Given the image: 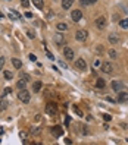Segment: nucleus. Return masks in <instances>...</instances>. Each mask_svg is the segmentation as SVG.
<instances>
[{
  "label": "nucleus",
  "instance_id": "24",
  "mask_svg": "<svg viewBox=\"0 0 128 145\" xmlns=\"http://www.w3.org/2000/svg\"><path fill=\"white\" fill-rule=\"evenodd\" d=\"M55 41H56L57 44H60V43H62V41H63V38H62V35H56V37H55Z\"/></svg>",
  "mask_w": 128,
  "mask_h": 145
},
{
  "label": "nucleus",
  "instance_id": "36",
  "mask_svg": "<svg viewBox=\"0 0 128 145\" xmlns=\"http://www.w3.org/2000/svg\"><path fill=\"white\" fill-rule=\"evenodd\" d=\"M19 136L22 138V139H25V138H26V132H21V134H19Z\"/></svg>",
  "mask_w": 128,
  "mask_h": 145
},
{
  "label": "nucleus",
  "instance_id": "22",
  "mask_svg": "<svg viewBox=\"0 0 128 145\" xmlns=\"http://www.w3.org/2000/svg\"><path fill=\"white\" fill-rule=\"evenodd\" d=\"M119 26H121V28H124V30H125V28H128V19H122V21L119 22Z\"/></svg>",
  "mask_w": 128,
  "mask_h": 145
},
{
  "label": "nucleus",
  "instance_id": "13",
  "mask_svg": "<svg viewBox=\"0 0 128 145\" xmlns=\"http://www.w3.org/2000/svg\"><path fill=\"white\" fill-rule=\"evenodd\" d=\"M74 0H62V8L63 9H71Z\"/></svg>",
  "mask_w": 128,
  "mask_h": 145
},
{
  "label": "nucleus",
  "instance_id": "4",
  "mask_svg": "<svg viewBox=\"0 0 128 145\" xmlns=\"http://www.w3.org/2000/svg\"><path fill=\"white\" fill-rule=\"evenodd\" d=\"M75 38H77V41H79V43L86 41V40H87V31H86V30H79V31H77Z\"/></svg>",
  "mask_w": 128,
  "mask_h": 145
},
{
  "label": "nucleus",
  "instance_id": "19",
  "mask_svg": "<svg viewBox=\"0 0 128 145\" xmlns=\"http://www.w3.org/2000/svg\"><path fill=\"white\" fill-rule=\"evenodd\" d=\"M56 28H57V31H65V30H68V25L66 24H57Z\"/></svg>",
  "mask_w": 128,
  "mask_h": 145
},
{
  "label": "nucleus",
  "instance_id": "8",
  "mask_svg": "<svg viewBox=\"0 0 128 145\" xmlns=\"http://www.w3.org/2000/svg\"><path fill=\"white\" fill-rule=\"evenodd\" d=\"M75 67L78 69V71H86V69H87V62H86V60H83V59H78L75 62Z\"/></svg>",
  "mask_w": 128,
  "mask_h": 145
},
{
  "label": "nucleus",
  "instance_id": "2",
  "mask_svg": "<svg viewBox=\"0 0 128 145\" xmlns=\"http://www.w3.org/2000/svg\"><path fill=\"white\" fill-rule=\"evenodd\" d=\"M46 113L49 116H56L57 113V106L55 103H49V104L46 106Z\"/></svg>",
  "mask_w": 128,
  "mask_h": 145
},
{
  "label": "nucleus",
  "instance_id": "3",
  "mask_svg": "<svg viewBox=\"0 0 128 145\" xmlns=\"http://www.w3.org/2000/svg\"><path fill=\"white\" fill-rule=\"evenodd\" d=\"M94 24H96V26H97L99 30H105L106 28V18L105 16H100V18H97L96 21H94Z\"/></svg>",
  "mask_w": 128,
  "mask_h": 145
},
{
  "label": "nucleus",
  "instance_id": "10",
  "mask_svg": "<svg viewBox=\"0 0 128 145\" xmlns=\"http://www.w3.org/2000/svg\"><path fill=\"white\" fill-rule=\"evenodd\" d=\"M52 134H53V136L59 138V136H62V135H63V129H62L60 126H53L52 127Z\"/></svg>",
  "mask_w": 128,
  "mask_h": 145
},
{
  "label": "nucleus",
  "instance_id": "18",
  "mask_svg": "<svg viewBox=\"0 0 128 145\" xmlns=\"http://www.w3.org/2000/svg\"><path fill=\"white\" fill-rule=\"evenodd\" d=\"M16 85H18L19 89H24V88H25V85H26V81H24V79L21 78V81H18V84H16Z\"/></svg>",
  "mask_w": 128,
  "mask_h": 145
},
{
  "label": "nucleus",
  "instance_id": "27",
  "mask_svg": "<svg viewBox=\"0 0 128 145\" xmlns=\"http://www.w3.org/2000/svg\"><path fill=\"white\" fill-rule=\"evenodd\" d=\"M46 54H47V57H49L50 60H55V57H53V54L49 51V50H47V48H46Z\"/></svg>",
  "mask_w": 128,
  "mask_h": 145
},
{
  "label": "nucleus",
  "instance_id": "7",
  "mask_svg": "<svg viewBox=\"0 0 128 145\" xmlns=\"http://www.w3.org/2000/svg\"><path fill=\"white\" fill-rule=\"evenodd\" d=\"M116 101H118V103H127V101H128V92H127V91L122 89V91L118 94V100Z\"/></svg>",
  "mask_w": 128,
  "mask_h": 145
},
{
  "label": "nucleus",
  "instance_id": "16",
  "mask_svg": "<svg viewBox=\"0 0 128 145\" xmlns=\"http://www.w3.org/2000/svg\"><path fill=\"white\" fill-rule=\"evenodd\" d=\"M9 18H10L12 21H15V19H21V15H19L16 10H10V13H9Z\"/></svg>",
  "mask_w": 128,
  "mask_h": 145
},
{
  "label": "nucleus",
  "instance_id": "23",
  "mask_svg": "<svg viewBox=\"0 0 128 145\" xmlns=\"http://www.w3.org/2000/svg\"><path fill=\"white\" fill-rule=\"evenodd\" d=\"M40 88H41V84H40V82H35V84H34V85H33V89H34V91H35V92H38V91H40Z\"/></svg>",
  "mask_w": 128,
  "mask_h": 145
},
{
  "label": "nucleus",
  "instance_id": "32",
  "mask_svg": "<svg viewBox=\"0 0 128 145\" xmlns=\"http://www.w3.org/2000/svg\"><path fill=\"white\" fill-rule=\"evenodd\" d=\"M28 57H30V60H31V62H35V60H37V57H35L34 54H30Z\"/></svg>",
  "mask_w": 128,
  "mask_h": 145
},
{
  "label": "nucleus",
  "instance_id": "6",
  "mask_svg": "<svg viewBox=\"0 0 128 145\" xmlns=\"http://www.w3.org/2000/svg\"><path fill=\"white\" fill-rule=\"evenodd\" d=\"M113 65L112 63H109V62H106V63H103L102 65V71L105 72V73H113Z\"/></svg>",
  "mask_w": 128,
  "mask_h": 145
},
{
  "label": "nucleus",
  "instance_id": "20",
  "mask_svg": "<svg viewBox=\"0 0 128 145\" xmlns=\"http://www.w3.org/2000/svg\"><path fill=\"white\" fill-rule=\"evenodd\" d=\"M108 54L110 56V59H118V54H116V51H115L113 48H110L109 51H108Z\"/></svg>",
  "mask_w": 128,
  "mask_h": 145
},
{
  "label": "nucleus",
  "instance_id": "26",
  "mask_svg": "<svg viewBox=\"0 0 128 145\" xmlns=\"http://www.w3.org/2000/svg\"><path fill=\"white\" fill-rule=\"evenodd\" d=\"M21 4H22L24 8H28V6H30V2H28V0H21Z\"/></svg>",
  "mask_w": 128,
  "mask_h": 145
},
{
  "label": "nucleus",
  "instance_id": "17",
  "mask_svg": "<svg viewBox=\"0 0 128 145\" xmlns=\"http://www.w3.org/2000/svg\"><path fill=\"white\" fill-rule=\"evenodd\" d=\"M6 107H8V101L4 98H0V110H4Z\"/></svg>",
  "mask_w": 128,
  "mask_h": 145
},
{
  "label": "nucleus",
  "instance_id": "31",
  "mask_svg": "<svg viewBox=\"0 0 128 145\" xmlns=\"http://www.w3.org/2000/svg\"><path fill=\"white\" fill-rule=\"evenodd\" d=\"M10 92H12V88H9V86L4 88V95H8V94H10Z\"/></svg>",
  "mask_w": 128,
  "mask_h": 145
},
{
  "label": "nucleus",
  "instance_id": "28",
  "mask_svg": "<svg viewBox=\"0 0 128 145\" xmlns=\"http://www.w3.org/2000/svg\"><path fill=\"white\" fill-rule=\"evenodd\" d=\"M3 66H4V57H0V71L3 69Z\"/></svg>",
  "mask_w": 128,
  "mask_h": 145
},
{
  "label": "nucleus",
  "instance_id": "40",
  "mask_svg": "<svg viewBox=\"0 0 128 145\" xmlns=\"http://www.w3.org/2000/svg\"><path fill=\"white\" fill-rule=\"evenodd\" d=\"M25 16H26V18H33V13H31V12H26Z\"/></svg>",
  "mask_w": 128,
  "mask_h": 145
},
{
  "label": "nucleus",
  "instance_id": "35",
  "mask_svg": "<svg viewBox=\"0 0 128 145\" xmlns=\"http://www.w3.org/2000/svg\"><path fill=\"white\" fill-rule=\"evenodd\" d=\"M96 51H97V53H102V51H103V47H102V45H97V48H96Z\"/></svg>",
  "mask_w": 128,
  "mask_h": 145
},
{
  "label": "nucleus",
  "instance_id": "5",
  "mask_svg": "<svg viewBox=\"0 0 128 145\" xmlns=\"http://www.w3.org/2000/svg\"><path fill=\"white\" fill-rule=\"evenodd\" d=\"M71 18H72V21H74V22H78L79 19L83 18V10H79V9H75V10H72Z\"/></svg>",
  "mask_w": 128,
  "mask_h": 145
},
{
  "label": "nucleus",
  "instance_id": "14",
  "mask_svg": "<svg viewBox=\"0 0 128 145\" xmlns=\"http://www.w3.org/2000/svg\"><path fill=\"white\" fill-rule=\"evenodd\" d=\"M33 4H34L37 9H40V10L44 8V2H43V0H33Z\"/></svg>",
  "mask_w": 128,
  "mask_h": 145
},
{
  "label": "nucleus",
  "instance_id": "39",
  "mask_svg": "<svg viewBox=\"0 0 128 145\" xmlns=\"http://www.w3.org/2000/svg\"><path fill=\"white\" fill-rule=\"evenodd\" d=\"M87 3L88 4H93V3H96V2H97V0H86Z\"/></svg>",
  "mask_w": 128,
  "mask_h": 145
},
{
  "label": "nucleus",
  "instance_id": "42",
  "mask_svg": "<svg viewBox=\"0 0 128 145\" xmlns=\"http://www.w3.org/2000/svg\"><path fill=\"white\" fill-rule=\"evenodd\" d=\"M81 4H83V6H87V4H88V3H87L86 0H81Z\"/></svg>",
  "mask_w": 128,
  "mask_h": 145
},
{
  "label": "nucleus",
  "instance_id": "34",
  "mask_svg": "<svg viewBox=\"0 0 128 145\" xmlns=\"http://www.w3.org/2000/svg\"><path fill=\"white\" fill-rule=\"evenodd\" d=\"M106 100H108V101H110V103H116V100H113L112 97H109V95L106 97Z\"/></svg>",
  "mask_w": 128,
  "mask_h": 145
},
{
  "label": "nucleus",
  "instance_id": "41",
  "mask_svg": "<svg viewBox=\"0 0 128 145\" xmlns=\"http://www.w3.org/2000/svg\"><path fill=\"white\" fill-rule=\"evenodd\" d=\"M65 144H72V141H71V139H68V138H66V139H65Z\"/></svg>",
  "mask_w": 128,
  "mask_h": 145
},
{
  "label": "nucleus",
  "instance_id": "15",
  "mask_svg": "<svg viewBox=\"0 0 128 145\" xmlns=\"http://www.w3.org/2000/svg\"><path fill=\"white\" fill-rule=\"evenodd\" d=\"M12 65H13L15 69H21V67H22V62L19 59H12Z\"/></svg>",
  "mask_w": 128,
  "mask_h": 145
},
{
  "label": "nucleus",
  "instance_id": "37",
  "mask_svg": "<svg viewBox=\"0 0 128 145\" xmlns=\"http://www.w3.org/2000/svg\"><path fill=\"white\" fill-rule=\"evenodd\" d=\"M26 34H28V37L30 38H34V32H33V31H28Z\"/></svg>",
  "mask_w": 128,
  "mask_h": 145
},
{
  "label": "nucleus",
  "instance_id": "11",
  "mask_svg": "<svg viewBox=\"0 0 128 145\" xmlns=\"http://www.w3.org/2000/svg\"><path fill=\"white\" fill-rule=\"evenodd\" d=\"M125 86H124V84L122 82H119V81H113L112 82V89L113 91H122Z\"/></svg>",
  "mask_w": 128,
  "mask_h": 145
},
{
  "label": "nucleus",
  "instance_id": "43",
  "mask_svg": "<svg viewBox=\"0 0 128 145\" xmlns=\"http://www.w3.org/2000/svg\"><path fill=\"white\" fill-rule=\"evenodd\" d=\"M0 19H3V13L2 12H0Z\"/></svg>",
  "mask_w": 128,
  "mask_h": 145
},
{
  "label": "nucleus",
  "instance_id": "29",
  "mask_svg": "<svg viewBox=\"0 0 128 145\" xmlns=\"http://www.w3.org/2000/svg\"><path fill=\"white\" fill-rule=\"evenodd\" d=\"M103 119H105L106 122H109V120L112 119V116H110V114H103Z\"/></svg>",
  "mask_w": 128,
  "mask_h": 145
},
{
  "label": "nucleus",
  "instance_id": "38",
  "mask_svg": "<svg viewBox=\"0 0 128 145\" xmlns=\"http://www.w3.org/2000/svg\"><path fill=\"white\" fill-rule=\"evenodd\" d=\"M59 66H62L63 69H66V63H65V62H59Z\"/></svg>",
  "mask_w": 128,
  "mask_h": 145
},
{
  "label": "nucleus",
  "instance_id": "21",
  "mask_svg": "<svg viewBox=\"0 0 128 145\" xmlns=\"http://www.w3.org/2000/svg\"><path fill=\"white\" fill-rule=\"evenodd\" d=\"M96 86H97V88H103V86H105V81H103L102 78H99L97 82H96Z\"/></svg>",
  "mask_w": 128,
  "mask_h": 145
},
{
  "label": "nucleus",
  "instance_id": "33",
  "mask_svg": "<svg viewBox=\"0 0 128 145\" xmlns=\"http://www.w3.org/2000/svg\"><path fill=\"white\" fill-rule=\"evenodd\" d=\"M74 110H75V113H78V114H79V116H83V113L79 112V108H78V107H77V106H74Z\"/></svg>",
  "mask_w": 128,
  "mask_h": 145
},
{
  "label": "nucleus",
  "instance_id": "25",
  "mask_svg": "<svg viewBox=\"0 0 128 145\" xmlns=\"http://www.w3.org/2000/svg\"><path fill=\"white\" fill-rule=\"evenodd\" d=\"M4 78L6 79H12V72H9V71H4Z\"/></svg>",
  "mask_w": 128,
  "mask_h": 145
},
{
  "label": "nucleus",
  "instance_id": "1",
  "mask_svg": "<svg viewBox=\"0 0 128 145\" xmlns=\"http://www.w3.org/2000/svg\"><path fill=\"white\" fill-rule=\"evenodd\" d=\"M18 98L22 101L24 104H28V103H30V100H31V95H30V92L24 88V89H21V91L18 92Z\"/></svg>",
  "mask_w": 128,
  "mask_h": 145
},
{
  "label": "nucleus",
  "instance_id": "30",
  "mask_svg": "<svg viewBox=\"0 0 128 145\" xmlns=\"http://www.w3.org/2000/svg\"><path fill=\"white\" fill-rule=\"evenodd\" d=\"M21 78H22V79H25V81H30V76H28L26 73H21Z\"/></svg>",
  "mask_w": 128,
  "mask_h": 145
},
{
  "label": "nucleus",
  "instance_id": "12",
  "mask_svg": "<svg viewBox=\"0 0 128 145\" xmlns=\"http://www.w3.org/2000/svg\"><path fill=\"white\" fill-rule=\"evenodd\" d=\"M108 40H109L110 44H118V43H119V37H118L116 34H109V38H108Z\"/></svg>",
  "mask_w": 128,
  "mask_h": 145
},
{
  "label": "nucleus",
  "instance_id": "9",
  "mask_svg": "<svg viewBox=\"0 0 128 145\" xmlns=\"http://www.w3.org/2000/svg\"><path fill=\"white\" fill-rule=\"evenodd\" d=\"M63 54H65V57H66L68 60L74 59V50H72L71 47H65L63 48Z\"/></svg>",
  "mask_w": 128,
  "mask_h": 145
}]
</instances>
